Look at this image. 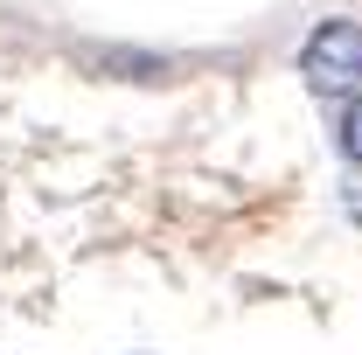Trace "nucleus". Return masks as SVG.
Wrapping results in <instances>:
<instances>
[{
  "mask_svg": "<svg viewBox=\"0 0 362 355\" xmlns=\"http://www.w3.org/2000/svg\"><path fill=\"white\" fill-rule=\"evenodd\" d=\"M341 209H349V216H356V223H362V175H356V181H349V188H341Z\"/></svg>",
  "mask_w": 362,
  "mask_h": 355,
  "instance_id": "3",
  "label": "nucleus"
},
{
  "mask_svg": "<svg viewBox=\"0 0 362 355\" xmlns=\"http://www.w3.org/2000/svg\"><path fill=\"white\" fill-rule=\"evenodd\" d=\"M334 146H341L349 168H362V91L341 105V119H334Z\"/></svg>",
  "mask_w": 362,
  "mask_h": 355,
  "instance_id": "2",
  "label": "nucleus"
},
{
  "mask_svg": "<svg viewBox=\"0 0 362 355\" xmlns=\"http://www.w3.org/2000/svg\"><path fill=\"white\" fill-rule=\"evenodd\" d=\"M300 77H307V91H320V98H356L362 91V21L327 14L314 35L300 42Z\"/></svg>",
  "mask_w": 362,
  "mask_h": 355,
  "instance_id": "1",
  "label": "nucleus"
}]
</instances>
